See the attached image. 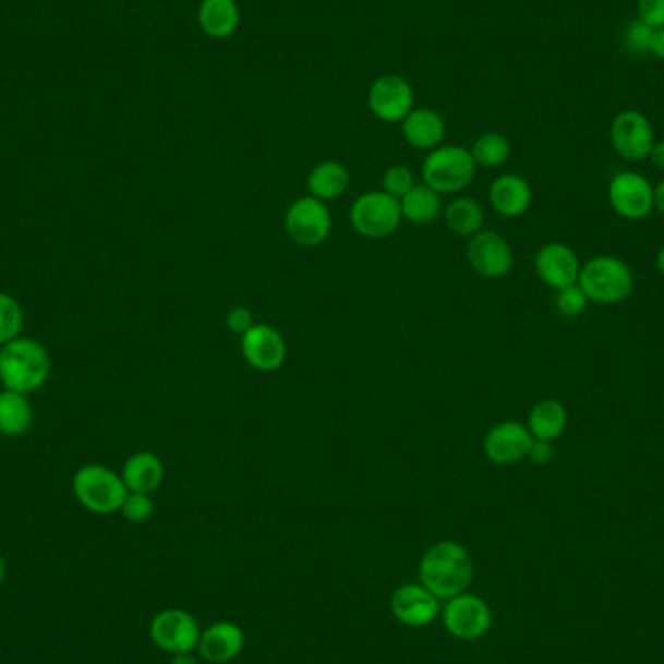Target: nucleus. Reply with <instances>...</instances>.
Listing matches in <instances>:
<instances>
[{
	"label": "nucleus",
	"instance_id": "9b49d317",
	"mask_svg": "<svg viewBox=\"0 0 664 664\" xmlns=\"http://www.w3.org/2000/svg\"><path fill=\"white\" fill-rule=\"evenodd\" d=\"M367 106L383 123H402L414 109V89L399 74H383L370 88Z\"/></svg>",
	"mask_w": 664,
	"mask_h": 664
},
{
	"label": "nucleus",
	"instance_id": "39448f33",
	"mask_svg": "<svg viewBox=\"0 0 664 664\" xmlns=\"http://www.w3.org/2000/svg\"><path fill=\"white\" fill-rule=\"evenodd\" d=\"M476 164L472 154L462 146H437L425 156L422 178L439 195L459 193L472 183Z\"/></svg>",
	"mask_w": 664,
	"mask_h": 664
},
{
	"label": "nucleus",
	"instance_id": "5701e85b",
	"mask_svg": "<svg viewBox=\"0 0 664 664\" xmlns=\"http://www.w3.org/2000/svg\"><path fill=\"white\" fill-rule=\"evenodd\" d=\"M527 427L531 432L532 439H541V442L558 439L567 427L566 407L558 400H542L532 407Z\"/></svg>",
	"mask_w": 664,
	"mask_h": 664
},
{
	"label": "nucleus",
	"instance_id": "ea45409f",
	"mask_svg": "<svg viewBox=\"0 0 664 664\" xmlns=\"http://www.w3.org/2000/svg\"><path fill=\"white\" fill-rule=\"evenodd\" d=\"M171 664H198V661L193 653H179V655H173Z\"/></svg>",
	"mask_w": 664,
	"mask_h": 664
},
{
	"label": "nucleus",
	"instance_id": "1a4fd4ad",
	"mask_svg": "<svg viewBox=\"0 0 664 664\" xmlns=\"http://www.w3.org/2000/svg\"><path fill=\"white\" fill-rule=\"evenodd\" d=\"M203 629L191 612L168 608L154 616L150 624V638L154 645L169 655L193 653L201 641Z\"/></svg>",
	"mask_w": 664,
	"mask_h": 664
},
{
	"label": "nucleus",
	"instance_id": "a878e982",
	"mask_svg": "<svg viewBox=\"0 0 664 664\" xmlns=\"http://www.w3.org/2000/svg\"><path fill=\"white\" fill-rule=\"evenodd\" d=\"M400 213H402V218H407L416 226L432 224L442 213L439 193H435L434 189L425 183L416 185L400 198Z\"/></svg>",
	"mask_w": 664,
	"mask_h": 664
},
{
	"label": "nucleus",
	"instance_id": "0eeeda50",
	"mask_svg": "<svg viewBox=\"0 0 664 664\" xmlns=\"http://www.w3.org/2000/svg\"><path fill=\"white\" fill-rule=\"evenodd\" d=\"M442 620L452 638L476 641L492 628V608L479 594L461 593L452 596L442 608Z\"/></svg>",
	"mask_w": 664,
	"mask_h": 664
},
{
	"label": "nucleus",
	"instance_id": "cd10ccee",
	"mask_svg": "<svg viewBox=\"0 0 664 664\" xmlns=\"http://www.w3.org/2000/svg\"><path fill=\"white\" fill-rule=\"evenodd\" d=\"M470 154H472L474 164L480 168H502L511 156V144L505 138L504 134L484 133L480 134L476 142L472 144Z\"/></svg>",
	"mask_w": 664,
	"mask_h": 664
},
{
	"label": "nucleus",
	"instance_id": "9d476101",
	"mask_svg": "<svg viewBox=\"0 0 664 664\" xmlns=\"http://www.w3.org/2000/svg\"><path fill=\"white\" fill-rule=\"evenodd\" d=\"M611 142L614 152L624 160H647L655 144V131L651 121L641 111L626 109L612 121Z\"/></svg>",
	"mask_w": 664,
	"mask_h": 664
},
{
	"label": "nucleus",
	"instance_id": "ddd939ff",
	"mask_svg": "<svg viewBox=\"0 0 664 664\" xmlns=\"http://www.w3.org/2000/svg\"><path fill=\"white\" fill-rule=\"evenodd\" d=\"M390 612L402 626L425 628L439 618L442 601L420 581L405 583L390 596Z\"/></svg>",
	"mask_w": 664,
	"mask_h": 664
},
{
	"label": "nucleus",
	"instance_id": "4be33fe9",
	"mask_svg": "<svg viewBox=\"0 0 664 664\" xmlns=\"http://www.w3.org/2000/svg\"><path fill=\"white\" fill-rule=\"evenodd\" d=\"M198 26L213 39L233 36L240 27V7L236 0H203L198 7Z\"/></svg>",
	"mask_w": 664,
	"mask_h": 664
},
{
	"label": "nucleus",
	"instance_id": "c756f323",
	"mask_svg": "<svg viewBox=\"0 0 664 664\" xmlns=\"http://www.w3.org/2000/svg\"><path fill=\"white\" fill-rule=\"evenodd\" d=\"M154 511H156V505H154L150 494H141V492H129L124 497L123 507H121V514L131 523H146Z\"/></svg>",
	"mask_w": 664,
	"mask_h": 664
},
{
	"label": "nucleus",
	"instance_id": "aec40b11",
	"mask_svg": "<svg viewBox=\"0 0 664 664\" xmlns=\"http://www.w3.org/2000/svg\"><path fill=\"white\" fill-rule=\"evenodd\" d=\"M402 136L416 150H435L445 136V121L435 109L418 107L405 117Z\"/></svg>",
	"mask_w": 664,
	"mask_h": 664
},
{
	"label": "nucleus",
	"instance_id": "a19ab883",
	"mask_svg": "<svg viewBox=\"0 0 664 664\" xmlns=\"http://www.w3.org/2000/svg\"><path fill=\"white\" fill-rule=\"evenodd\" d=\"M656 268H659V273L664 276V248L656 253Z\"/></svg>",
	"mask_w": 664,
	"mask_h": 664
},
{
	"label": "nucleus",
	"instance_id": "79ce46f5",
	"mask_svg": "<svg viewBox=\"0 0 664 664\" xmlns=\"http://www.w3.org/2000/svg\"><path fill=\"white\" fill-rule=\"evenodd\" d=\"M4 576H7V566H4V559L0 556V587L4 583Z\"/></svg>",
	"mask_w": 664,
	"mask_h": 664
},
{
	"label": "nucleus",
	"instance_id": "412c9836",
	"mask_svg": "<svg viewBox=\"0 0 664 664\" xmlns=\"http://www.w3.org/2000/svg\"><path fill=\"white\" fill-rule=\"evenodd\" d=\"M124 486L129 492L152 494L164 482V464L160 457L150 451H138L131 455L123 464Z\"/></svg>",
	"mask_w": 664,
	"mask_h": 664
},
{
	"label": "nucleus",
	"instance_id": "6e6552de",
	"mask_svg": "<svg viewBox=\"0 0 664 664\" xmlns=\"http://www.w3.org/2000/svg\"><path fill=\"white\" fill-rule=\"evenodd\" d=\"M333 230V218L327 204L315 196H302L286 213V231L293 243L302 248H317L325 243Z\"/></svg>",
	"mask_w": 664,
	"mask_h": 664
},
{
	"label": "nucleus",
	"instance_id": "f03ea898",
	"mask_svg": "<svg viewBox=\"0 0 664 664\" xmlns=\"http://www.w3.org/2000/svg\"><path fill=\"white\" fill-rule=\"evenodd\" d=\"M49 373V352L34 338L19 337L0 346V383L4 389L29 395L44 387Z\"/></svg>",
	"mask_w": 664,
	"mask_h": 664
},
{
	"label": "nucleus",
	"instance_id": "473e14b6",
	"mask_svg": "<svg viewBox=\"0 0 664 664\" xmlns=\"http://www.w3.org/2000/svg\"><path fill=\"white\" fill-rule=\"evenodd\" d=\"M587 303H589V298L584 295L579 283L558 290V295H556V310L567 319H576L579 315H583Z\"/></svg>",
	"mask_w": 664,
	"mask_h": 664
},
{
	"label": "nucleus",
	"instance_id": "c9c22d12",
	"mask_svg": "<svg viewBox=\"0 0 664 664\" xmlns=\"http://www.w3.org/2000/svg\"><path fill=\"white\" fill-rule=\"evenodd\" d=\"M527 457H529L534 464H546V462L552 461V457H554L552 442L532 439L531 449L527 452Z\"/></svg>",
	"mask_w": 664,
	"mask_h": 664
},
{
	"label": "nucleus",
	"instance_id": "dca6fc26",
	"mask_svg": "<svg viewBox=\"0 0 664 664\" xmlns=\"http://www.w3.org/2000/svg\"><path fill=\"white\" fill-rule=\"evenodd\" d=\"M534 270L542 282L558 292L579 282L581 263L576 251L566 243H548L536 253Z\"/></svg>",
	"mask_w": 664,
	"mask_h": 664
},
{
	"label": "nucleus",
	"instance_id": "6ab92c4d",
	"mask_svg": "<svg viewBox=\"0 0 664 664\" xmlns=\"http://www.w3.org/2000/svg\"><path fill=\"white\" fill-rule=\"evenodd\" d=\"M490 203L505 218H519L531 208V185L527 179L515 173L499 176L490 186Z\"/></svg>",
	"mask_w": 664,
	"mask_h": 664
},
{
	"label": "nucleus",
	"instance_id": "f3484780",
	"mask_svg": "<svg viewBox=\"0 0 664 664\" xmlns=\"http://www.w3.org/2000/svg\"><path fill=\"white\" fill-rule=\"evenodd\" d=\"M532 435L527 425L505 420L494 425L484 437V452L496 464H515L523 461L531 449Z\"/></svg>",
	"mask_w": 664,
	"mask_h": 664
},
{
	"label": "nucleus",
	"instance_id": "72a5a7b5",
	"mask_svg": "<svg viewBox=\"0 0 664 664\" xmlns=\"http://www.w3.org/2000/svg\"><path fill=\"white\" fill-rule=\"evenodd\" d=\"M636 10H638V20L647 26L653 29L664 27V0H638Z\"/></svg>",
	"mask_w": 664,
	"mask_h": 664
},
{
	"label": "nucleus",
	"instance_id": "4468645a",
	"mask_svg": "<svg viewBox=\"0 0 664 664\" xmlns=\"http://www.w3.org/2000/svg\"><path fill=\"white\" fill-rule=\"evenodd\" d=\"M241 352L253 370L268 373L282 367L288 348L282 335L275 327L265 323H255L241 337Z\"/></svg>",
	"mask_w": 664,
	"mask_h": 664
},
{
	"label": "nucleus",
	"instance_id": "c85d7f7f",
	"mask_svg": "<svg viewBox=\"0 0 664 664\" xmlns=\"http://www.w3.org/2000/svg\"><path fill=\"white\" fill-rule=\"evenodd\" d=\"M24 327V310L19 300L10 293L0 292V346L20 337Z\"/></svg>",
	"mask_w": 664,
	"mask_h": 664
},
{
	"label": "nucleus",
	"instance_id": "f704fd0d",
	"mask_svg": "<svg viewBox=\"0 0 664 664\" xmlns=\"http://www.w3.org/2000/svg\"><path fill=\"white\" fill-rule=\"evenodd\" d=\"M226 325L230 328L233 335H245L249 328L255 325V319H253V313L249 307H243V305H238V307H233V310L228 311V315H226Z\"/></svg>",
	"mask_w": 664,
	"mask_h": 664
},
{
	"label": "nucleus",
	"instance_id": "bb28decb",
	"mask_svg": "<svg viewBox=\"0 0 664 664\" xmlns=\"http://www.w3.org/2000/svg\"><path fill=\"white\" fill-rule=\"evenodd\" d=\"M445 221L449 230L462 238H472L484 226V210L474 198L459 196L445 208Z\"/></svg>",
	"mask_w": 664,
	"mask_h": 664
},
{
	"label": "nucleus",
	"instance_id": "4c0bfd02",
	"mask_svg": "<svg viewBox=\"0 0 664 664\" xmlns=\"http://www.w3.org/2000/svg\"><path fill=\"white\" fill-rule=\"evenodd\" d=\"M651 55H655L659 61H664V27L655 29L653 44H651Z\"/></svg>",
	"mask_w": 664,
	"mask_h": 664
},
{
	"label": "nucleus",
	"instance_id": "f8f14e48",
	"mask_svg": "<svg viewBox=\"0 0 664 664\" xmlns=\"http://www.w3.org/2000/svg\"><path fill=\"white\" fill-rule=\"evenodd\" d=\"M608 201L614 213L626 220H643L655 210L653 185L636 171H621L612 178Z\"/></svg>",
	"mask_w": 664,
	"mask_h": 664
},
{
	"label": "nucleus",
	"instance_id": "7ed1b4c3",
	"mask_svg": "<svg viewBox=\"0 0 664 664\" xmlns=\"http://www.w3.org/2000/svg\"><path fill=\"white\" fill-rule=\"evenodd\" d=\"M577 283L581 286L589 302L616 305L626 302L631 295L636 278L631 268L621 258L599 255L581 265V275Z\"/></svg>",
	"mask_w": 664,
	"mask_h": 664
},
{
	"label": "nucleus",
	"instance_id": "b1692460",
	"mask_svg": "<svg viewBox=\"0 0 664 664\" xmlns=\"http://www.w3.org/2000/svg\"><path fill=\"white\" fill-rule=\"evenodd\" d=\"M348 185H350V173L340 161H321L311 169L307 178L311 196L319 198L323 203L345 195Z\"/></svg>",
	"mask_w": 664,
	"mask_h": 664
},
{
	"label": "nucleus",
	"instance_id": "20e7f679",
	"mask_svg": "<svg viewBox=\"0 0 664 664\" xmlns=\"http://www.w3.org/2000/svg\"><path fill=\"white\" fill-rule=\"evenodd\" d=\"M72 490L82 507L96 515L121 511L124 497L129 494L123 476L104 464H86L76 470Z\"/></svg>",
	"mask_w": 664,
	"mask_h": 664
},
{
	"label": "nucleus",
	"instance_id": "7c9ffc66",
	"mask_svg": "<svg viewBox=\"0 0 664 664\" xmlns=\"http://www.w3.org/2000/svg\"><path fill=\"white\" fill-rule=\"evenodd\" d=\"M416 186L414 181V173L407 168V166H393V168L385 171L383 176V191L387 195L395 196V198H402V196L410 193L412 189Z\"/></svg>",
	"mask_w": 664,
	"mask_h": 664
},
{
	"label": "nucleus",
	"instance_id": "423d86ee",
	"mask_svg": "<svg viewBox=\"0 0 664 664\" xmlns=\"http://www.w3.org/2000/svg\"><path fill=\"white\" fill-rule=\"evenodd\" d=\"M402 220L400 201L385 191H370L355 198L350 208L354 230L367 240H383L395 233Z\"/></svg>",
	"mask_w": 664,
	"mask_h": 664
},
{
	"label": "nucleus",
	"instance_id": "58836bf2",
	"mask_svg": "<svg viewBox=\"0 0 664 664\" xmlns=\"http://www.w3.org/2000/svg\"><path fill=\"white\" fill-rule=\"evenodd\" d=\"M653 204H655V210L664 214V179L659 185L653 186Z\"/></svg>",
	"mask_w": 664,
	"mask_h": 664
},
{
	"label": "nucleus",
	"instance_id": "393cba45",
	"mask_svg": "<svg viewBox=\"0 0 664 664\" xmlns=\"http://www.w3.org/2000/svg\"><path fill=\"white\" fill-rule=\"evenodd\" d=\"M34 422V410L26 395L0 390V434L19 437L26 434Z\"/></svg>",
	"mask_w": 664,
	"mask_h": 664
},
{
	"label": "nucleus",
	"instance_id": "2eb2a0df",
	"mask_svg": "<svg viewBox=\"0 0 664 664\" xmlns=\"http://www.w3.org/2000/svg\"><path fill=\"white\" fill-rule=\"evenodd\" d=\"M467 257L476 275L484 278H502L514 266V253L504 236L497 231H479L472 236Z\"/></svg>",
	"mask_w": 664,
	"mask_h": 664
},
{
	"label": "nucleus",
	"instance_id": "f257e3e1",
	"mask_svg": "<svg viewBox=\"0 0 664 664\" xmlns=\"http://www.w3.org/2000/svg\"><path fill=\"white\" fill-rule=\"evenodd\" d=\"M418 579L439 601H449L467 593L474 579V562L461 542H435L418 564Z\"/></svg>",
	"mask_w": 664,
	"mask_h": 664
},
{
	"label": "nucleus",
	"instance_id": "e433bc0d",
	"mask_svg": "<svg viewBox=\"0 0 664 664\" xmlns=\"http://www.w3.org/2000/svg\"><path fill=\"white\" fill-rule=\"evenodd\" d=\"M649 160L656 169L664 171V141H655L651 154H649Z\"/></svg>",
	"mask_w": 664,
	"mask_h": 664
},
{
	"label": "nucleus",
	"instance_id": "2f4dec72",
	"mask_svg": "<svg viewBox=\"0 0 664 664\" xmlns=\"http://www.w3.org/2000/svg\"><path fill=\"white\" fill-rule=\"evenodd\" d=\"M653 36H655L653 27L647 26L641 20H631L624 32V44L628 47L629 53H651Z\"/></svg>",
	"mask_w": 664,
	"mask_h": 664
},
{
	"label": "nucleus",
	"instance_id": "a211bd4d",
	"mask_svg": "<svg viewBox=\"0 0 664 664\" xmlns=\"http://www.w3.org/2000/svg\"><path fill=\"white\" fill-rule=\"evenodd\" d=\"M245 649V631L236 621L221 620L203 629L198 655L206 663L226 664L236 661Z\"/></svg>",
	"mask_w": 664,
	"mask_h": 664
}]
</instances>
